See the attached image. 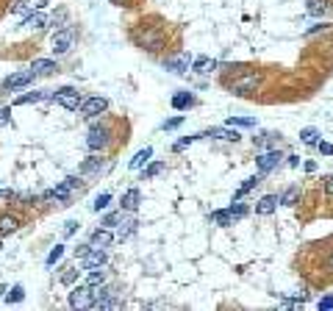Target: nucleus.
<instances>
[{
	"mask_svg": "<svg viewBox=\"0 0 333 311\" xmlns=\"http://www.w3.org/2000/svg\"><path fill=\"white\" fill-rule=\"evenodd\" d=\"M281 150H267V153H261L258 156V170L261 172H270V170H275L278 164H281Z\"/></svg>",
	"mask_w": 333,
	"mask_h": 311,
	"instance_id": "obj_12",
	"label": "nucleus"
},
{
	"mask_svg": "<svg viewBox=\"0 0 333 311\" xmlns=\"http://www.w3.org/2000/svg\"><path fill=\"white\" fill-rule=\"evenodd\" d=\"M92 303H95V289L89 286V283L75 286V289L70 292V306L72 309H92Z\"/></svg>",
	"mask_w": 333,
	"mask_h": 311,
	"instance_id": "obj_6",
	"label": "nucleus"
},
{
	"mask_svg": "<svg viewBox=\"0 0 333 311\" xmlns=\"http://www.w3.org/2000/svg\"><path fill=\"white\" fill-rule=\"evenodd\" d=\"M258 184H261V175H253V178H247V181H244V184H241L239 189H236V195H234V203H236V200H241V198H244V195H247L250 189H255Z\"/></svg>",
	"mask_w": 333,
	"mask_h": 311,
	"instance_id": "obj_23",
	"label": "nucleus"
},
{
	"mask_svg": "<svg viewBox=\"0 0 333 311\" xmlns=\"http://www.w3.org/2000/svg\"><path fill=\"white\" fill-rule=\"evenodd\" d=\"M297 198H300V186H289V189L281 195V203H284V206H294V203H297Z\"/></svg>",
	"mask_w": 333,
	"mask_h": 311,
	"instance_id": "obj_27",
	"label": "nucleus"
},
{
	"mask_svg": "<svg viewBox=\"0 0 333 311\" xmlns=\"http://www.w3.org/2000/svg\"><path fill=\"white\" fill-rule=\"evenodd\" d=\"M317 309H319V311H328V309H333V292H331V295H325L322 300H319V303H317Z\"/></svg>",
	"mask_w": 333,
	"mask_h": 311,
	"instance_id": "obj_40",
	"label": "nucleus"
},
{
	"mask_svg": "<svg viewBox=\"0 0 333 311\" xmlns=\"http://www.w3.org/2000/svg\"><path fill=\"white\" fill-rule=\"evenodd\" d=\"M258 81H261V78L255 75V72H250V75L239 78V81H231V92L234 95H247V92H253L255 86H258Z\"/></svg>",
	"mask_w": 333,
	"mask_h": 311,
	"instance_id": "obj_11",
	"label": "nucleus"
},
{
	"mask_svg": "<svg viewBox=\"0 0 333 311\" xmlns=\"http://www.w3.org/2000/svg\"><path fill=\"white\" fill-rule=\"evenodd\" d=\"M106 108H108V100L106 98H86V100H81L78 111L84 114V117H97V114H103Z\"/></svg>",
	"mask_w": 333,
	"mask_h": 311,
	"instance_id": "obj_9",
	"label": "nucleus"
},
{
	"mask_svg": "<svg viewBox=\"0 0 333 311\" xmlns=\"http://www.w3.org/2000/svg\"><path fill=\"white\" fill-rule=\"evenodd\" d=\"M200 136H211V139H225V142H236L239 139V134H236V128H208V131H203Z\"/></svg>",
	"mask_w": 333,
	"mask_h": 311,
	"instance_id": "obj_13",
	"label": "nucleus"
},
{
	"mask_svg": "<svg viewBox=\"0 0 333 311\" xmlns=\"http://www.w3.org/2000/svg\"><path fill=\"white\" fill-rule=\"evenodd\" d=\"M194 139H200V134H197V136H184L181 142H175V150H184V148H189V145H191Z\"/></svg>",
	"mask_w": 333,
	"mask_h": 311,
	"instance_id": "obj_41",
	"label": "nucleus"
},
{
	"mask_svg": "<svg viewBox=\"0 0 333 311\" xmlns=\"http://www.w3.org/2000/svg\"><path fill=\"white\" fill-rule=\"evenodd\" d=\"M164 170H167V164H164V161H156V164H150L142 175H144V178H156V175H161Z\"/></svg>",
	"mask_w": 333,
	"mask_h": 311,
	"instance_id": "obj_33",
	"label": "nucleus"
},
{
	"mask_svg": "<svg viewBox=\"0 0 333 311\" xmlns=\"http://www.w3.org/2000/svg\"><path fill=\"white\" fill-rule=\"evenodd\" d=\"M136 225H139V222H136L134 217H128V219L122 217V222H120V231H117V239H120V242H122V239H128V236H131V233L136 231Z\"/></svg>",
	"mask_w": 333,
	"mask_h": 311,
	"instance_id": "obj_22",
	"label": "nucleus"
},
{
	"mask_svg": "<svg viewBox=\"0 0 333 311\" xmlns=\"http://www.w3.org/2000/svg\"><path fill=\"white\" fill-rule=\"evenodd\" d=\"M75 189H81L78 178H67V181H61V184L56 186V189L45 192V195H42V200H61V203L67 206V200H70L72 195H75Z\"/></svg>",
	"mask_w": 333,
	"mask_h": 311,
	"instance_id": "obj_1",
	"label": "nucleus"
},
{
	"mask_svg": "<svg viewBox=\"0 0 333 311\" xmlns=\"http://www.w3.org/2000/svg\"><path fill=\"white\" fill-rule=\"evenodd\" d=\"M300 139H303L305 145H317V142H319V131H317V128H303V131H300Z\"/></svg>",
	"mask_w": 333,
	"mask_h": 311,
	"instance_id": "obj_30",
	"label": "nucleus"
},
{
	"mask_svg": "<svg viewBox=\"0 0 333 311\" xmlns=\"http://www.w3.org/2000/svg\"><path fill=\"white\" fill-rule=\"evenodd\" d=\"M325 195H328V198H333V175L325 181Z\"/></svg>",
	"mask_w": 333,
	"mask_h": 311,
	"instance_id": "obj_47",
	"label": "nucleus"
},
{
	"mask_svg": "<svg viewBox=\"0 0 333 311\" xmlns=\"http://www.w3.org/2000/svg\"><path fill=\"white\" fill-rule=\"evenodd\" d=\"M61 256H64V245H56V248H53V250L48 253V264L53 267V264H56L58 259H61Z\"/></svg>",
	"mask_w": 333,
	"mask_h": 311,
	"instance_id": "obj_37",
	"label": "nucleus"
},
{
	"mask_svg": "<svg viewBox=\"0 0 333 311\" xmlns=\"http://www.w3.org/2000/svg\"><path fill=\"white\" fill-rule=\"evenodd\" d=\"M111 142V128L108 125H92L86 136V148L89 150H106Z\"/></svg>",
	"mask_w": 333,
	"mask_h": 311,
	"instance_id": "obj_2",
	"label": "nucleus"
},
{
	"mask_svg": "<svg viewBox=\"0 0 333 311\" xmlns=\"http://www.w3.org/2000/svg\"><path fill=\"white\" fill-rule=\"evenodd\" d=\"M228 125H231V128H255V120H253V117H231Z\"/></svg>",
	"mask_w": 333,
	"mask_h": 311,
	"instance_id": "obj_29",
	"label": "nucleus"
},
{
	"mask_svg": "<svg viewBox=\"0 0 333 311\" xmlns=\"http://www.w3.org/2000/svg\"><path fill=\"white\" fill-rule=\"evenodd\" d=\"M231 211H234L236 219H241L244 214H247V208H244V206H239V200H236V206H231Z\"/></svg>",
	"mask_w": 333,
	"mask_h": 311,
	"instance_id": "obj_44",
	"label": "nucleus"
},
{
	"mask_svg": "<svg viewBox=\"0 0 333 311\" xmlns=\"http://www.w3.org/2000/svg\"><path fill=\"white\" fill-rule=\"evenodd\" d=\"M17 231V217H0V236H6V233H14Z\"/></svg>",
	"mask_w": 333,
	"mask_h": 311,
	"instance_id": "obj_26",
	"label": "nucleus"
},
{
	"mask_svg": "<svg viewBox=\"0 0 333 311\" xmlns=\"http://www.w3.org/2000/svg\"><path fill=\"white\" fill-rule=\"evenodd\" d=\"M34 70H25V72H14V75H8L6 81H3V89L6 92H17V89H25V86L34 84Z\"/></svg>",
	"mask_w": 333,
	"mask_h": 311,
	"instance_id": "obj_7",
	"label": "nucleus"
},
{
	"mask_svg": "<svg viewBox=\"0 0 333 311\" xmlns=\"http://www.w3.org/2000/svg\"><path fill=\"white\" fill-rule=\"evenodd\" d=\"M45 25H48V14H42V11H34L31 17L22 20V28H45Z\"/></svg>",
	"mask_w": 333,
	"mask_h": 311,
	"instance_id": "obj_21",
	"label": "nucleus"
},
{
	"mask_svg": "<svg viewBox=\"0 0 333 311\" xmlns=\"http://www.w3.org/2000/svg\"><path fill=\"white\" fill-rule=\"evenodd\" d=\"M31 70L36 72V75H50V72H56V61H50V58H34V64H31Z\"/></svg>",
	"mask_w": 333,
	"mask_h": 311,
	"instance_id": "obj_18",
	"label": "nucleus"
},
{
	"mask_svg": "<svg viewBox=\"0 0 333 311\" xmlns=\"http://www.w3.org/2000/svg\"><path fill=\"white\" fill-rule=\"evenodd\" d=\"M72 45H75V28L67 25V28L53 34V53H56V56H67L72 50Z\"/></svg>",
	"mask_w": 333,
	"mask_h": 311,
	"instance_id": "obj_4",
	"label": "nucleus"
},
{
	"mask_svg": "<svg viewBox=\"0 0 333 311\" xmlns=\"http://www.w3.org/2000/svg\"><path fill=\"white\" fill-rule=\"evenodd\" d=\"M278 136L275 134H261V136H253V145L255 148H270V145H275Z\"/></svg>",
	"mask_w": 333,
	"mask_h": 311,
	"instance_id": "obj_31",
	"label": "nucleus"
},
{
	"mask_svg": "<svg viewBox=\"0 0 333 311\" xmlns=\"http://www.w3.org/2000/svg\"><path fill=\"white\" fill-rule=\"evenodd\" d=\"M108 203H111V195H108V192H103V195H97V198H95L92 208H95V211H103Z\"/></svg>",
	"mask_w": 333,
	"mask_h": 311,
	"instance_id": "obj_35",
	"label": "nucleus"
},
{
	"mask_svg": "<svg viewBox=\"0 0 333 311\" xmlns=\"http://www.w3.org/2000/svg\"><path fill=\"white\" fill-rule=\"evenodd\" d=\"M120 222H122V211H114V214H108V217H103V222H100V225L111 228V225H120Z\"/></svg>",
	"mask_w": 333,
	"mask_h": 311,
	"instance_id": "obj_36",
	"label": "nucleus"
},
{
	"mask_svg": "<svg viewBox=\"0 0 333 311\" xmlns=\"http://www.w3.org/2000/svg\"><path fill=\"white\" fill-rule=\"evenodd\" d=\"M317 148H319V153H322V156H333V145H331V142H317Z\"/></svg>",
	"mask_w": 333,
	"mask_h": 311,
	"instance_id": "obj_42",
	"label": "nucleus"
},
{
	"mask_svg": "<svg viewBox=\"0 0 333 311\" xmlns=\"http://www.w3.org/2000/svg\"><path fill=\"white\" fill-rule=\"evenodd\" d=\"M8 120H11V108H0V128L6 125Z\"/></svg>",
	"mask_w": 333,
	"mask_h": 311,
	"instance_id": "obj_45",
	"label": "nucleus"
},
{
	"mask_svg": "<svg viewBox=\"0 0 333 311\" xmlns=\"http://www.w3.org/2000/svg\"><path fill=\"white\" fill-rule=\"evenodd\" d=\"M53 100H56L61 108H67V111H78L81 108V95L72 89V86H61V89H56L53 92Z\"/></svg>",
	"mask_w": 333,
	"mask_h": 311,
	"instance_id": "obj_5",
	"label": "nucleus"
},
{
	"mask_svg": "<svg viewBox=\"0 0 333 311\" xmlns=\"http://www.w3.org/2000/svg\"><path fill=\"white\" fill-rule=\"evenodd\" d=\"M214 67H217V61H214V58H206V56H200V58L191 61V70L197 72V75H208Z\"/></svg>",
	"mask_w": 333,
	"mask_h": 311,
	"instance_id": "obj_19",
	"label": "nucleus"
},
{
	"mask_svg": "<svg viewBox=\"0 0 333 311\" xmlns=\"http://www.w3.org/2000/svg\"><path fill=\"white\" fill-rule=\"evenodd\" d=\"M134 39L142 45L144 50H150V53H156V50L164 48V31L161 28H144L142 34H136Z\"/></svg>",
	"mask_w": 333,
	"mask_h": 311,
	"instance_id": "obj_3",
	"label": "nucleus"
},
{
	"mask_svg": "<svg viewBox=\"0 0 333 311\" xmlns=\"http://www.w3.org/2000/svg\"><path fill=\"white\" fill-rule=\"evenodd\" d=\"M81 264H84V269H100L103 264H106V250L89 245V250L81 256Z\"/></svg>",
	"mask_w": 333,
	"mask_h": 311,
	"instance_id": "obj_8",
	"label": "nucleus"
},
{
	"mask_svg": "<svg viewBox=\"0 0 333 311\" xmlns=\"http://www.w3.org/2000/svg\"><path fill=\"white\" fill-rule=\"evenodd\" d=\"M0 248H3V245H0Z\"/></svg>",
	"mask_w": 333,
	"mask_h": 311,
	"instance_id": "obj_50",
	"label": "nucleus"
},
{
	"mask_svg": "<svg viewBox=\"0 0 333 311\" xmlns=\"http://www.w3.org/2000/svg\"><path fill=\"white\" fill-rule=\"evenodd\" d=\"M75 278H78V272H75V269H72V272H64V275H61V283H72Z\"/></svg>",
	"mask_w": 333,
	"mask_h": 311,
	"instance_id": "obj_46",
	"label": "nucleus"
},
{
	"mask_svg": "<svg viewBox=\"0 0 333 311\" xmlns=\"http://www.w3.org/2000/svg\"><path fill=\"white\" fill-rule=\"evenodd\" d=\"M191 67V56L186 53V50H181V53H175V56L164 58V70L170 72H186Z\"/></svg>",
	"mask_w": 333,
	"mask_h": 311,
	"instance_id": "obj_10",
	"label": "nucleus"
},
{
	"mask_svg": "<svg viewBox=\"0 0 333 311\" xmlns=\"http://www.w3.org/2000/svg\"><path fill=\"white\" fill-rule=\"evenodd\" d=\"M75 228H78V222H75V219H70V222H67V228H64V231H67V236H70V233H75Z\"/></svg>",
	"mask_w": 333,
	"mask_h": 311,
	"instance_id": "obj_48",
	"label": "nucleus"
},
{
	"mask_svg": "<svg viewBox=\"0 0 333 311\" xmlns=\"http://www.w3.org/2000/svg\"><path fill=\"white\" fill-rule=\"evenodd\" d=\"M278 203H281V198H278V195H267V198L258 200V206H255V214H261V217H270V214L278 208Z\"/></svg>",
	"mask_w": 333,
	"mask_h": 311,
	"instance_id": "obj_15",
	"label": "nucleus"
},
{
	"mask_svg": "<svg viewBox=\"0 0 333 311\" xmlns=\"http://www.w3.org/2000/svg\"><path fill=\"white\" fill-rule=\"evenodd\" d=\"M328 269H333V256H331V259H328Z\"/></svg>",
	"mask_w": 333,
	"mask_h": 311,
	"instance_id": "obj_49",
	"label": "nucleus"
},
{
	"mask_svg": "<svg viewBox=\"0 0 333 311\" xmlns=\"http://www.w3.org/2000/svg\"><path fill=\"white\" fill-rule=\"evenodd\" d=\"M86 283H89V286H100V283H106V272H103V269H89V278H86Z\"/></svg>",
	"mask_w": 333,
	"mask_h": 311,
	"instance_id": "obj_32",
	"label": "nucleus"
},
{
	"mask_svg": "<svg viewBox=\"0 0 333 311\" xmlns=\"http://www.w3.org/2000/svg\"><path fill=\"white\" fill-rule=\"evenodd\" d=\"M308 11H311L314 17H319V14H325L328 11V6H325V0H308Z\"/></svg>",
	"mask_w": 333,
	"mask_h": 311,
	"instance_id": "obj_34",
	"label": "nucleus"
},
{
	"mask_svg": "<svg viewBox=\"0 0 333 311\" xmlns=\"http://www.w3.org/2000/svg\"><path fill=\"white\" fill-rule=\"evenodd\" d=\"M139 203H142L139 189H128L125 195H122V211H136V208H139Z\"/></svg>",
	"mask_w": 333,
	"mask_h": 311,
	"instance_id": "obj_16",
	"label": "nucleus"
},
{
	"mask_svg": "<svg viewBox=\"0 0 333 311\" xmlns=\"http://www.w3.org/2000/svg\"><path fill=\"white\" fill-rule=\"evenodd\" d=\"M150 156H153V148H144V150H139V153L131 158V170H142L144 164L150 161Z\"/></svg>",
	"mask_w": 333,
	"mask_h": 311,
	"instance_id": "obj_24",
	"label": "nucleus"
},
{
	"mask_svg": "<svg viewBox=\"0 0 333 311\" xmlns=\"http://www.w3.org/2000/svg\"><path fill=\"white\" fill-rule=\"evenodd\" d=\"M45 0H22L20 6H17V11H22V8H42Z\"/></svg>",
	"mask_w": 333,
	"mask_h": 311,
	"instance_id": "obj_39",
	"label": "nucleus"
},
{
	"mask_svg": "<svg viewBox=\"0 0 333 311\" xmlns=\"http://www.w3.org/2000/svg\"><path fill=\"white\" fill-rule=\"evenodd\" d=\"M181 122H184V117H172V120H167L161 128H164V131H172V128H178Z\"/></svg>",
	"mask_w": 333,
	"mask_h": 311,
	"instance_id": "obj_43",
	"label": "nucleus"
},
{
	"mask_svg": "<svg viewBox=\"0 0 333 311\" xmlns=\"http://www.w3.org/2000/svg\"><path fill=\"white\" fill-rule=\"evenodd\" d=\"M211 222L228 228V225H234V222H236V217H234V211H231V208H222V211H214L211 214Z\"/></svg>",
	"mask_w": 333,
	"mask_h": 311,
	"instance_id": "obj_20",
	"label": "nucleus"
},
{
	"mask_svg": "<svg viewBox=\"0 0 333 311\" xmlns=\"http://www.w3.org/2000/svg\"><path fill=\"white\" fill-rule=\"evenodd\" d=\"M48 98H53V95H50V92H42V89H34V92L17 98L14 106H31V103H39V100H48Z\"/></svg>",
	"mask_w": 333,
	"mask_h": 311,
	"instance_id": "obj_17",
	"label": "nucleus"
},
{
	"mask_svg": "<svg viewBox=\"0 0 333 311\" xmlns=\"http://www.w3.org/2000/svg\"><path fill=\"white\" fill-rule=\"evenodd\" d=\"M114 239H117V236H114V233L108 231V228H103V225H100L97 231L92 233V239H89V245H95V248H108V245H111Z\"/></svg>",
	"mask_w": 333,
	"mask_h": 311,
	"instance_id": "obj_14",
	"label": "nucleus"
},
{
	"mask_svg": "<svg viewBox=\"0 0 333 311\" xmlns=\"http://www.w3.org/2000/svg\"><path fill=\"white\" fill-rule=\"evenodd\" d=\"M194 106V98H191L189 92H178L175 98H172V108H178V111H184V108Z\"/></svg>",
	"mask_w": 333,
	"mask_h": 311,
	"instance_id": "obj_25",
	"label": "nucleus"
},
{
	"mask_svg": "<svg viewBox=\"0 0 333 311\" xmlns=\"http://www.w3.org/2000/svg\"><path fill=\"white\" fill-rule=\"evenodd\" d=\"M100 170H106V164L100 161V158H89V161L81 167V172H84V175H92V172H100Z\"/></svg>",
	"mask_w": 333,
	"mask_h": 311,
	"instance_id": "obj_28",
	"label": "nucleus"
},
{
	"mask_svg": "<svg viewBox=\"0 0 333 311\" xmlns=\"http://www.w3.org/2000/svg\"><path fill=\"white\" fill-rule=\"evenodd\" d=\"M22 297H25V292H22V286H14V289H11V292H8V295H6V300H8V303H20Z\"/></svg>",
	"mask_w": 333,
	"mask_h": 311,
	"instance_id": "obj_38",
	"label": "nucleus"
}]
</instances>
